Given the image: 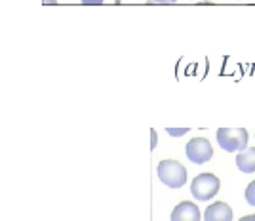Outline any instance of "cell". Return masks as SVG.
<instances>
[{
    "label": "cell",
    "mask_w": 255,
    "mask_h": 221,
    "mask_svg": "<svg viewBox=\"0 0 255 221\" xmlns=\"http://www.w3.org/2000/svg\"><path fill=\"white\" fill-rule=\"evenodd\" d=\"M204 221H233V210L227 202H213L204 210Z\"/></svg>",
    "instance_id": "8992f818"
},
{
    "label": "cell",
    "mask_w": 255,
    "mask_h": 221,
    "mask_svg": "<svg viewBox=\"0 0 255 221\" xmlns=\"http://www.w3.org/2000/svg\"><path fill=\"white\" fill-rule=\"evenodd\" d=\"M166 132H168L170 136H173V137H179V136H185V134H189V128H177V130H175V128H168Z\"/></svg>",
    "instance_id": "9c48e42d"
},
{
    "label": "cell",
    "mask_w": 255,
    "mask_h": 221,
    "mask_svg": "<svg viewBox=\"0 0 255 221\" xmlns=\"http://www.w3.org/2000/svg\"><path fill=\"white\" fill-rule=\"evenodd\" d=\"M217 143L227 153H242L248 145V130L246 128H219Z\"/></svg>",
    "instance_id": "7a4b0ae2"
},
{
    "label": "cell",
    "mask_w": 255,
    "mask_h": 221,
    "mask_svg": "<svg viewBox=\"0 0 255 221\" xmlns=\"http://www.w3.org/2000/svg\"><path fill=\"white\" fill-rule=\"evenodd\" d=\"M240 221H252V216H244V218H242Z\"/></svg>",
    "instance_id": "4fadbf2b"
},
{
    "label": "cell",
    "mask_w": 255,
    "mask_h": 221,
    "mask_svg": "<svg viewBox=\"0 0 255 221\" xmlns=\"http://www.w3.org/2000/svg\"><path fill=\"white\" fill-rule=\"evenodd\" d=\"M185 153H187V158L192 164H206V162L212 160L213 147L206 137H192L185 147Z\"/></svg>",
    "instance_id": "277c9868"
},
{
    "label": "cell",
    "mask_w": 255,
    "mask_h": 221,
    "mask_svg": "<svg viewBox=\"0 0 255 221\" xmlns=\"http://www.w3.org/2000/svg\"><path fill=\"white\" fill-rule=\"evenodd\" d=\"M82 4H90V6H97V4H103V0H82Z\"/></svg>",
    "instance_id": "30bf717a"
},
{
    "label": "cell",
    "mask_w": 255,
    "mask_h": 221,
    "mask_svg": "<svg viewBox=\"0 0 255 221\" xmlns=\"http://www.w3.org/2000/svg\"><path fill=\"white\" fill-rule=\"evenodd\" d=\"M46 4H57L55 0H46Z\"/></svg>",
    "instance_id": "5bb4252c"
},
{
    "label": "cell",
    "mask_w": 255,
    "mask_h": 221,
    "mask_svg": "<svg viewBox=\"0 0 255 221\" xmlns=\"http://www.w3.org/2000/svg\"><path fill=\"white\" fill-rule=\"evenodd\" d=\"M171 221H200V208L194 202H179L171 212Z\"/></svg>",
    "instance_id": "5b68a950"
},
{
    "label": "cell",
    "mask_w": 255,
    "mask_h": 221,
    "mask_svg": "<svg viewBox=\"0 0 255 221\" xmlns=\"http://www.w3.org/2000/svg\"><path fill=\"white\" fill-rule=\"evenodd\" d=\"M150 136H152V147H156V132L150 130Z\"/></svg>",
    "instance_id": "7c38bea8"
},
{
    "label": "cell",
    "mask_w": 255,
    "mask_h": 221,
    "mask_svg": "<svg viewBox=\"0 0 255 221\" xmlns=\"http://www.w3.org/2000/svg\"><path fill=\"white\" fill-rule=\"evenodd\" d=\"M246 202L250 206H255V179L246 187Z\"/></svg>",
    "instance_id": "ba28073f"
},
{
    "label": "cell",
    "mask_w": 255,
    "mask_h": 221,
    "mask_svg": "<svg viewBox=\"0 0 255 221\" xmlns=\"http://www.w3.org/2000/svg\"><path fill=\"white\" fill-rule=\"evenodd\" d=\"M152 2H156V4H173V2H177V0H150V4Z\"/></svg>",
    "instance_id": "8fae6325"
},
{
    "label": "cell",
    "mask_w": 255,
    "mask_h": 221,
    "mask_svg": "<svg viewBox=\"0 0 255 221\" xmlns=\"http://www.w3.org/2000/svg\"><path fill=\"white\" fill-rule=\"evenodd\" d=\"M252 221H255V214H254V216H252Z\"/></svg>",
    "instance_id": "9a60e30c"
},
{
    "label": "cell",
    "mask_w": 255,
    "mask_h": 221,
    "mask_svg": "<svg viewBox=\"0 0 255 221\" xmlns=\"http://www.w3.org/2000/svg\"><path fill=\"white\" fill-rule=\"evenodd\" d=\"M219 189H221V181L213 174H200V176H196L192 179L191 183L192 197L196 200H200V202L212 200L219 193Z\"/></svg>",
    "instance_id": "3957f363"
},
{
    "label": "cell",
    "mask_w": 255,
    "mask_h": 221,
    "mask_svg": "<svg viewBox=\"0 0 255 221\" xmlns=\"http://www.w3.org/2000/svg\"><path fill=\"white\" fill-rule=\"evenodd\" d=\"M158 179L170 189H179L187 183V168L181 164L179 160H162L158 164Z\"/></svg>",
    "instance_id": "6da1fadb"
},
{
    "label": "cell",
    "mask_w": 255,
    "mask_h": 221,
    "mask_svg": "<svg viewBox=\"0 0 255 221\" xmlns=\"http://www.w3.org/2000/svg\"><path fill=\"white\" fill-rule=\"evenodd\" d=\"M236 166L242 174H254L255 172V149H246L238 153L236 157Z\"/></svg>",
    "instance_id": "52a82bcc"
}]
</instances>
